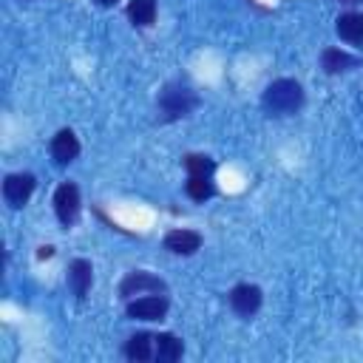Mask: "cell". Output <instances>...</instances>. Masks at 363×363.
<instances>
[{"mask_svg":"<svg viewBox=\"0 0 363 363\" xmlns=\"http://www.w3.org/2000/svg\"><path fill=\"white\" fill-rule=\"evenodd\" d=\"M335 31H337L340 40H346V43H352V45H360V43H363V14H357V11L340 14Z\"/></svg>","mask_w":363,"mask_h":363,"instance_id":"7c38bea8","label":"cell"},{"mask_svg":"<svg viewBox=\"0 0 363 363\" xmlns=\"http://www.w3.org/2000/svg\"><path fill=\"white\" fill-rule=\"evenodd\" d=\"M164 281L156 278L153 272H145V269H136L130 275L122 278L119 284V295L122 298H133V295H153V292H164Z\"/></svg>","mask_w":363,"mask_h":363,"instance_id":"3957f363","label":"cell"},{"mask_svg":"<svg viewBox=\"0 0 363 363\" xmlns=\"http://www.w3.org/2000/svg\"><path fill=\"white\" fill-rule=\"evenodd\" d=\"M125 357H128V360H136V363L153 360V337H150L147 332H136L133 337H128V343H125Z\"/></svg>","mask_w":363,"mask_h":363,"instance_id":"4fadbf2b","label":"cell"},{"mask_svg":"<svg viewBox=\"0 0 363 363\" xmlns=\"http://www.w3.org/2000/svg\"><path fill=\"white\" fill-rule=\"evenodd\" d=\"M182 352H184V346H182V340L176 335L162 332V335L153 337V360H159V363H176L182 357Z\"/></svg>","mask_w":363,"mask_h":363,"instance_id":"30bf717a","label":"cell"},{"mask_svg":"<svg viewBox=\"0 0 363 363\" xmlns=\"http://www.w3.org/2000/svg\"><path fill=\"white\" fill-rule=\"evenodd\" d=\"M184 190H187V196L193 201H204V199L213 196V182H210V176H190Z\"/></svg>","mask_w":363,"mask_h":363,"instance_id":"2e32d148","label":"cell"},{"mask_svg":"<svg viewBox=\"0 0 363 363\" xmlns=\"http://www.w3.org/2000/svg\"><path fill=\"white\" fill-rule=\"evenodd\" d=\"M184 167H187V173H190V176H213V170H216V162H213L210 156H201V153H190V156L184 159Z\"/></svg>","mask_w":363,"mask_h":363,"instance_id":"e0dca14e","label":"cell"},{"mask_svg":"<svg viewBox=\"0 0 363 363\" xmlns=\"http://www.w3.org/2000/svg\"><path fill=\"white\" fill-rule=\"evenodd\" d=\"M37 255H40V258H51V255H54V247H40Z\"/></svg>","mask_w":363,"mask_h":363,"instance_id":"ac0fdd59","label":"cell"},{"mask_svg":"<svg viewBox=\"0 0 363 363\" xmlns=\"http://www.w3.org/2000/svg\"><path fill=\"white\" fill-rule=\"evenodd\" d=\"M352 65H357V57H352V54H346L340 48H326L320 54V68L326 74H340V71H346Z\"/></svg>","mask_w":363,"mask_h":363,"instance_id":"5bb4252c","label":"cell"},{"mask_svg":"<svg viewBox=\"0 0 363 363\" xmlns=\"http://www.w3.org/2000/svg\"><path fill=\"white\" fill-rule=\"evenodd\" d=\"M54 210H57V218L65 227L79 218V190H77V184L65 182V184L57 187V193H54Z\"/></svg>","mask_w":363,"mask_h":363,"instance_id":"5b68a950","label":"cell"},{"mask_svg":"<svg viewBox=\"0 0 363 363\" xmlns=\"http://www.w3.org/2000/svg\"><path fill=\"white\" fill-rule=\"evenodd\" d=\"M77 153H79V142H77L74 130L62 128V130L51 139V156H54V162H57V164H68V162L77 159Z\"/></svg>","mask_w":363,"mask_h":363,"instance_id":"ba28073f","label":"cell"},{"mask_svg":"<svg viewBox=\"0 0 363 363\" xmlns=\"http://www.w3.org/2000/svg\"><path fill=\"white\" fill-rule=\"evenodd\" d=\"M164 247L176 255H193L201 247V235L196 230H170L164 235Z\"/></svg>","mask_w":363,"mask_h":363,"instance_id":"9c48e42d","label":"cell"},{"mask_svg":"<svg viewBox=\"0 0 363 363\" xmlns=\"http://www.w3.org/2000/svg\"><path fill=\"white\" fill-rule=\"evenodd\" d=\"M34 176L31 173H11V176H6V182H3V196H6V201L11 204V207H23L28 199H31V193H34Z\"/></svg>","mask_w":363,"mask_h":363,"instance_id":"8992f818","label":"cell"},{"mask_svg":"<svg viewBox=\"0 0 363 363\" xmlns=\"http://www.w3.org/2000/svg\"><path fill=\"white\" fill-rule=\"evenodd\" d=\"M230 306H233L241 318L255 315L258 306H261V289H258L255 284H238V286H233V292H230Z\"/></svg>","mask_w":363,"mask_h":363,"instance_id":"52a82bcc","label":"cell"},{"mask_svg":"<svg viewBox=\"0 0 363 363\" xmlns=\"http://www.w3.org/2000/svg\"><path fill=\"white\" fill-rule=\"evenodd\" d=\"M196 105H199V96H196L190 88H184V85H167V88L159 94V111L164 113V119L187 116Z\"/></svg>","mask_w":363,"mask_h":363,"instance_id":"7a4b0ae2","label":"cell"},{"mask_svg":"<svg viewBox=\"0 0 363 363\" xmlns=\"http://www.w3.org/2000/svg\"><path fill=\"white\" fill-rule=\"evenodd\" d=\"M164 315H167V298L162 292L142 295L128 303V318L133 320H162Z\"/></svg>","mask_w":363,"mask_h":363,"instance_id":"277c9868","label":"cell"},{"mask_svg":"<svg viewBox=\"0 0 363 363\" xmlns=\"http://www.w3.org/2000/svg\"><path fill=\"white\" fill-rule=\"evenodd\" d=\"M91 264L85 261V258H77V261H71V267H68V286H71V292L77 295V298H85L88 295V289H91Z\"/></svg>","mask_w":363,"mask_h":363,"instance_id":"8fae6325","label":"cell"},{"mask_svg":"<svg viewBox=\"0 0 363 363\" xmlns=\"http://www.w3.org/2000/svg\"><path fill=\"white\" fill-rule=\"evenodd\" d=\"M301 105H303V88H301V82H295L289 77H281V79L269 82L267 91H264V108L272 116H289Z\"/></svg>","mask_w":363,"mask_h":363,"instance_id":"6da1fadb","label":"cell"},{"mask_svg":"<svg viewBox=\"0 0 363 363\" xmlns=\"http://www.w3.org/2000/svg\"><path fill=\"white\" fill-rule=\"evenodd\" d=\"M96 3H99V6H113L116 0H96Z\"/></svg>","mask_w":363,"mask_h":363,"instance_id":"d6986e66","label":"cell"},{"mask_svg":"<svg viewBox=\"0 0 363 363\" xmlns=\"http://www.w3.org/2000/svg\"><path fill=\"white\" fill-rule=\"evenodd\" d=\"M128 17L136 26H150L156 20V0H130L128 3Z\"/></svg>","mask_w":363,"mask_h":363,"instance_id":"9a60e30c","label":"cell"}]
</instances>
